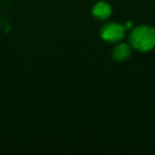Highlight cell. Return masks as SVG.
<instances>
[{"instance_id": "obj_3", "label": "cell", "mask_w": 155, "mask_h": 155, "mask_svg": "<svg viewBox=\"0 0 155 155\" xmlns=\"http://www.w3.org/2000/svg\"><path fill=\"white\" fill-rule=\"evenodd\" d=\"M93 14L96 18H98L100 20H103L110 17V15L112 14V9H110V5L106 3L105 1H99L94 7Z\"/></svg>"}, {"instance_id": "obj_2", "label": "cell", "mask_w": 155, "mask_h": 155, "mask_svg": "<svg viewBox=\"0 0 155 155\" xmlns=\"http://www.w3.org/2000/svg\"><path fill=\"white\" fill-rule=\"evenodd\" d=\"M125 32V27L121 26L116 22H110L102 27L101 30V37L105 39L106 41L110 43H116L123 38Z\"/></svg>"}, {"instance_id": "obj_4", "label": "cell", "mask_w": 155, "mask_h": 155, "mask_svg": "<svg viewBox=\"0 0 155 155\" xmlns=\"http://www.w3.org/2000/svg\"><path fill=\"white\" fill-rule=\"evenodd\" d=\"M131 46H129L127 44H120V45L116 46L113 50V56L116 61L118 62H122L125 61L127 58H130L131 55Z\"/></svg>"}, {"instance_id": "obj_1", "label": "cell", "mask_w": 155, "mask_h": 155, "mask_svg": "<svg viewBox=\"0 0 155 155\" xmlns=\"http://www.w3.org/2000/svg\"><path fill=\"white\" fill-rule=\"evenodd\" d=\"M130 41L132 47L138 51H149L155 47V29L149 26L137 27L132 31Z\"/></svg>"}]
</instances>
